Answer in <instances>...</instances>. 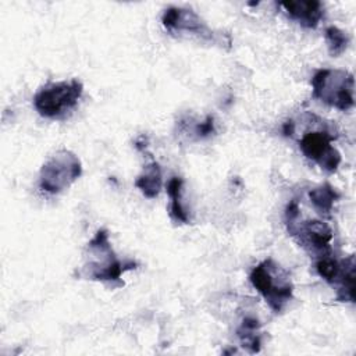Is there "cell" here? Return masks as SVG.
Wrapping results in <instances>:
<instances>
[{
  "label": "cell",
  "instance_id": "52a82bcc",
  "mask_svg": "<svg viewBox=\"0 0 356 356\" xmlns=\"http://www.w3.org/2000/svg\"><path fill=\"white\" fill-rule=\"evenodd\" d=\"M317 274L331 285H337V300L355 302V256L338 260L331 254L318 257Z\"/></svg>",
  "mask_w": 356,
  "mask_h": 356
},
{
  "label": "cell",
  "instance_id": "277c9868",
  "mask_svg": "<svg viewBox=\"0 0 356 356\" xmlns=\"http://www.w3.org/2000/svg\"><path fill=\"white\" fill-rule=\"evenodd\" d=\"M313 97L341 111L355 106V78L345 70L323 68L312 78Z\"/></svg>",
  "mask_w": 356,
  "mask_h": 356
},
{
  "label": "cell",
  "instance_id": "8fae6325",
  "mask_svg": "<svg viewBox=\"0 0 356 356\" xmlns=\"http://www.w3.org/2000/svg\"><path fill=\"white\" fill-rule=\"evenodd\" d=\"M163 178H161V168L159 163L153 161L145 167L143 172L135 181V186L142 191L146 197H156L161 189Z\"/></svg>",
  "mask_w": 356,
  "mask_h": 356
},
{
  "label": "cell",
  "instance_id": "ba28073f",
  "mask_svg": "<svg viewBox=\"0 0 356 356\" xmlns=\"http://www.w3.org/2000/svg\"><path fill=\"white\" fill-rule=\"evenodd\" d=\"M285 224L289 235L310 253L318 257L330 254L334 234L327 222L320 220H306L299 222L298 216L292 220H286Z\"/></svg>",
  "mask_w": 356,
  "mask_h": 356
},
{
  "label": "cell",
  "instance_id": "5b68a950",
  "mask_svg": "<svg viewBox=\"0 0 356 356\" xmlns=\"http://www.w3.org/2000/svg\"><path fill=\"white\" fill-rule=\"evenodd\" d=\"M82 174L78 156L67 149L54 153L40 168L39 186L49 193H60L75 182Z\"/></svg>",
  "mask_w": 356,
  "mask_h": 356
},
{
  "label": "cell",
  "instance_id": "9c48e42d",
  "mask_svg": "<svg viewBox=\"0 0 356 356\" xmlns=\"http://www.w3.org/2000/svg\"><path fill=\"white\" fill-rule=\"evenodd\" d=\"M164 28L170 32H188L200 36L202 39H211L214 33L202 21V18L191 8L168 7L161 17Z\"/></svg>",
  "mask_w": 356,
  "mask_h": 356
},
{
  "label": "cell",
  "instance_id": "9a60e30c",
  "mask_svg": "<svg viewBox=\"0 0 356 356\" xmlns=\"http://www.w3.org/2000/svg\"><path fill=\"white\" fill-rule=\"evenodd\" d=\"M324 38L328 46V51L332 57H338L339 54H342L349 44V36L346 35V32L334 25L325 29Z\"/></svg>",
  "mask_w": 356,
  "mask_h": 356
},
{
  "label": "cell",
  "instance_id": "8992f818",
  "mask_svg": "<svg viewBox=\"0 0 356 356\" xmlns=\"http://www.w3.org/2000/svg\"><path fill=\"white\" fill-rule=\"evenodd\" d=\"M337 135L330 129H314L303 134L299 139V147L303 156L318 164L325 172H335L342 161L341 153L332 142Z\"/></svg>",
  "mask_w": 356,
  "mask_h": 356
},
{
  "label": "cell",
  "instance_id": "6da1fadb",
  "mask_svg": "<svg viewBox=\"0 0 356 356\" xmlns=\"http://www.w3.org/2000/svg\"><path fill=\"white\" fill-rule=\"evenodd\" d=\"M250 282L274 313H281L293 296L289 273L273 259L263 260L250 273Z\"/></svg>",
  "mask_w": 356,
  "mask_h": 356
},
{
  "label": "cell",
  "instance_id": "4fadbf2b",
  "mask_svg": "<svg viewBox=\"0 0 356 356\" xmlns=\"http://www.w3.org/2000/svg\"><path fill=\"white\" fill-rule=\"evenodd\" d=\"M182 184H184V181L179 177H172L168 181L167 193L170 195V199H171V204H170L171 218L177 222L186 224V222H189V217H188V214L185 211V207L182 206V200H181Z\"/></svg>",
  "mask_w": 356,
  "mask_h": 356
},
{
  "label": "cell",
  "instance_id": "7a4b0ae2",
  "mask_svg": "<svg viewBox=\"0 0 356 356\" xmlns=\"http://www.w3.org/2000/svg\"><path fill=\"white\" fill-rule=\"evenodd\" d=\"M89 260L82 267L79 275L88 280L96 281H118L120 277L131 268H135L134 261H125L117 259L111 245L108 242V234L106 229H99L93 239L88 243Z\"/></svg>",
  "mask_w": 356,
  "mask_h": 356
},
{
  "label": "cell",
  "instance_id": "3957f363",
  "mask_svg": "<svg viewBox=\"0 0 356 356\" xmlns=\"http://www.w3.org/2000/svg\"><path fill=\"white\" fill-rule=\"evenodd\" d=\"M83 85L78 79L49 82L33 96L35 110L44 118L63 120L78 104Z\"/></svg>",
  "mask_w": 356,
  "mask_h": 356
},
{
  "label": "cell",
  "instance_id": "5bb4252c",
  "mask_svg": "<svg viewBox=\"0 0 356 356\" xmlns=\"http://www.w3.org/2000/svg\"><path fill=\"white\" fill-rule=\"evenodd\" d=\"M259 321L252 317H246L241 327L238 328V337L243 348L249 349V352L256 353L260 350V334H259Z\"/></svg>",
  "mask_w": 356,
  "mask_h": 356
},
{
  "label": "cell",
  "instance_id": "30bf717a",
  "mask_svg": "<svg viewBox=\"0 0 356 356\" xmlns=\"http://www.w3.org/2000/svg\"><path fill=\"white\" fill-rule=\"evenodd\" d=\"M278 6L291 19L305 28H316L324 17V7L317 0H289Z\"/></svg>",
  "mask_w": 356,
  "mask_h": 356
},
{
  "label": "cell",
  "instance_id": "7c38bea8",
  "mask_svg": "<svg viewBox=\"0 0 356 356\" xmlns=\"http://www.w3.org/2000/svg\"><path fill=\"white\" fill-rule=\"evenodd\" d=\"M309 197H310V202H312L313 207L318 213L330 214L332 207H334V203L339 197V193L330 184H324V185H320L317 188H313L309 192Z\"/></svg>",
  "mask_w": 356,
  "mask_h": 356
}]
</instances>
